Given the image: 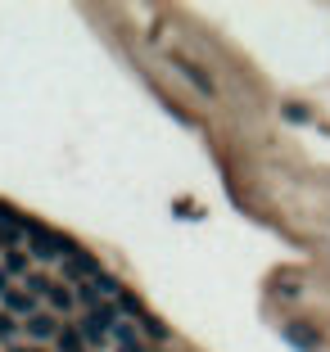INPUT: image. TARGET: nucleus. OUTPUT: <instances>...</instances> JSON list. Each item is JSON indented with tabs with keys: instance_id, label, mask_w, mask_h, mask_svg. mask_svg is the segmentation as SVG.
I'll list each match as a JSON object with an SVG mask.
<instances>
[{
	"instance_id": "nucleus-8",
	"label": "nucleus",
	"mask_w": 330,
	"mask_h": 352,
	"mask_svg": "<svg viewBox=\"0 0 330 352\" xmlns=\"http://www.w3.org/2000/svg\"><path fill=\"white\" fill-rule=\"evenodd\" d=\"M82 334H86V343H104V339H109V330H104V325L95 321V316H91V321L82 325Z\"/></svg>"
},
{
	"instance_id": "nucleus-3",
	"label": "nucleus",
	"mask_w": 330,
	"mask_h": 352,
	"mask_svg": "<svg viewBox=\"0 0 330 352\" xmlns=\"http://www.w3.org/2000/svg\"><path fill=\"white\" fill-rule=\"evenodd\" d=\"M68 271H72V276H91V280H100V276H104L100 262H95L91 253H82V249H77V253L68 258Z\"/></svg>"
},
{
	"instance_id": "nucleus-6",
	"label": "nucleus",
	"mask_w": 330,
	"mask_h": 352,
	"mask_svg": "<svg viewBox=\"0 0 330 352\" xmlns=\"http://www.w3.org/2000/svg\"><path fill=\"white\" fill-rule=\"evenodd\" d=\"M50 307H54V311H63V316L72 311V294L63 289V285H54V289H50Z\"/></svg>"
},
{
	"instance_id": "nucleus-17",
	"label": "nucleus",
	"mask_w": 330,
	"mask_h": 352,
	"mask_svg": "<svg viewBox=\"0 0 330 352\" xmlns=\"http://www.w3.org/2000/svg\"><path fill=\"white\" fill-rule=\"evenodd\" d=\"M0 294H10V289H5V271H0Z\"/></svg>"
},
{
	"instance_id": "nucleus-15",
	"label": "nucleus",
	"mask_w": 330,
	"mask_h": 352,
	"mask_svg": "<svg viewBox=\"0 0 330 352\" xmlns=\"http://www.w3.org/2000/svg\"><path fill=\"white\" fill-rule=\"evenodd\" d=\"M145 330L154 334V339H163V334H167V330H163V321H154V316H145Z\"/></svg>"
},
{
	"instance_id": "nucleus-10",
	"label": "nucleus",
	"mask_w": 330,
	"mask_h": 352,
	"mask_svg": "<svg viewBox=\"0 0 330 352\" xmlns=\"http://www.w3.org/2000/svg\"><path fill=\"white\" fill-rule=\"evenodd\" d=\"M91 316H95V321L104 325V330H114V321H118V307H95Z\"/></svg>"
},
{
	"instance_id": "nucleus-12",
	"label": "nucleus",
	"mask_w": 330,
	"mask_h": 352,
	"mask_svg": "<svg viewBox=\"0 0 330 352\" xmlns=\"http://www.w3.org/2000/svg\"><path fill=\"white\" fill-rule=\"evenodd\" d=\"M28 289H32V294H45V298H50V289H54V285H50L45 276H28Z\"/></svg>"
},
{
	"instance_id": "nucleus-13",
	"label": "nucleus",
	"mask_w": 330,
	"mask_h": 352,
	"mask_svg": "<svg viewBox=\"0 0 330 352\" xmlns=\"http://www.w3.org/2000/svg\"><path fill=\"white\" fill-rule=\"evenodd\" d=\"M118 311H127V316H141V302H136L132 294H118Z\"/></svg>"
},
{
	"instance_id": "nucleus-9",
	"label": "nucleus",
	"mask_w": 330,
	"mask_h": 352,
	"mask_svg": "<svg viewBox=\"0 0 330 352\" xmlns=\"http://www.w3.org/2000/svg\"><path fill=\"white\" fill-rule=\"evenodd\" d=\"M59 348L63 352H82V334L77 330H59Z\"/></svg>"
},
{
	"instance_id": "nucleus-14",
	"label": "nucleus",
	"mask_w": 330,
	"mask_h": 352,
	"mask_svg": "<svg viewBox=\"0 0 330 352\" xmlns=\"http://www.w3.org/2000/svg\"><path fill=\"white\" fill-rule=\"evenodd\" d=\"M95 289H100V294H118V280L114 276H100V280H95Z\"/></svg>"
},
{
	"instance_id": "nucleus-1",
	"label": "nucleus",
	"mask_w": 330,
	"mask_h": 352,
	"mask_svg": "<svg viewBox=\"0 0 330 352\" xmlns=\"http://www.w3.org/2000/svg\"><path fill=\"white\" fill-rule=\"evenodd\" d=\"M28 235H32V253H37V258H72V253H77V244H72L68 235H54L41 221H32Z\"/></svg>"
},
{
	"instance_id": "nucleus-4",
	"label": "nucleus",
	"mask_w": 330,
	"mask_h": 352,
	"mask_svg": "<svg viewBox=\"0 0 330 352\" xmlns=\"http://www.w3.org/2000/svg\"><path fill=\"white\" fill-rule=\"evenodd\" d=\"M28 334H32V339H50V334H59V325H54V316L37 311V316L28 321Z\"/></svg>"
},
{
	"instance_id": "nucleus-11",
	"label": "nucleus",
	"mask_w": 330,
	"mask_h": 352,
	"mask_svg": "<svg viewBox=\"0 0 330 352\" xmlns=\"http://www.w3.org/2000/svg\"><path fill=\"white\" fill-rule=\"evenodd\" d=\"M28 271V258L23 253H10V262H5V276H23Z\"/></svg>"
},
{
	"instance_id": "nucleus-19",
	"label": "nucleus",
	"mask_w": 330,
	"mask_h": 352,
	"mask_svg": "<svg viewBox=\"0 0 330 352\" xmlns=\"http://www.w3.org/2000/svg\"><path fill=\"white\" fill-rule=\"evenodd\" d=\"M19 352H23V348H19ZM28 352H32V348H28Z\"/></svg>"
},
{
	"instance_id": "nucleus-5",
	"label": "nucleus",
	"mask_w": 330,
	"mask_h": 352,
	"mask_svg": "<svg viewBox=\"0 0 330 352\" xmlns=\"http://www.w3.org/2000/svg\"><path fill=\"white\" fill-rule=\"evenodd\" d=\"M5 307H10V311H28V321L37 316V302H32V294H19V289L5 294Z\"/></svg>"
},
{
	"instance_id": "nucleus-16",
	"label": "nucleus",
	"mask_w": 330,
	"mask_h": 352,
	"mask_svg": "<svg viewBox=\"0 0 330 352\" xmlns=\"http://www.w3.org/2000/svg\"><path fill=\"white\" fill-rule=\"evenodd\" d=\"M123 352H145V348H141V343H127V348H123Z\"/></svg>"
},
{
	"instance_id": "nucleus-2",
	"label": "nucleus",
	"mask_w": 330,
	"mask_h": 352,
	"mask_svg": "<svg viewBox=\"0 0 330 352\" xmlns=\"http://www.w3.org/2000/svg\"><path fill=\"white\" fill-rule=\"evenodd\" d=\"M285 339L289 343H294V348H303V352H317V330H308V325H299V321H294V325H285Z\"/></svg>"
},
{
	"instance_id": "nucleus-7",
	"label": "nucleus",
	"mask_w": 330,
	"mask_h": 352,
	"mask_svg": "<svg viewBox=\"0 0 330 352\" xmlns=\"http://www.w3.org/2000/svg\"><path fill=\"white\" fill-rule=\"evenodd\" d=\"M176 68H181V73H186V77H190V82H195V86H199V91H204V95H213V82H208V77H199V73H195V63L176 59Z\"/></svg>"
},
{
	"instance_id": "nucleus-18",
	"label": "nucleus",
	"mask_w": 330,
	"mask_h": 352,
	"mask_svg": "<svg viewBox=\"0 0 330 352\" xmlns=\"http://www.w3.org/2000/svg\"><path fill=\"white\" fill-rule=\"evenodd\" d=\"M0 249H5V239H0Z\"/></svg>"
}]
</instances>
